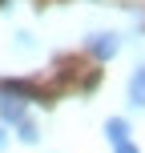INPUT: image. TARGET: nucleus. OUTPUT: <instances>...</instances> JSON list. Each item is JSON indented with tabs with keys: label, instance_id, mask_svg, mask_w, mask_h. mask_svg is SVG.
I'll list each match as a JSON object with an SVG mask.
<instances>
[{
	"label": "nucleus",
	"instance_id": "nucleus-6",
	"mask_svg": "<svg viewBox=\"0 0 145 153\" xmlns=\"http://www.w3.org/2000/svg\"><path fill=\"white\" fill-rule=\"evenodd\" d=\"M117 153H137V149H133L129 141H125V145H117Z\"/></svg>",
	"mask_w": 145,
	"mask_h": 153
},
{
	"label": "nucleus",
	"instance_id": "nucleus-5",
	"mask_svg": "<svg viewBox=\"0 0 145 153\" xmlns=\"http://www.w3.org/2000/svg\"><path fill=\"white\" fill-rule=\"evenodd\" d=\"M16 137H20L24 145H36V137H40V133H36V125H32V121H20V133H16Z\"/></svg>",
	"mask_w": 145,
	"mask_h": 153
},
{
	"label": "nucleus",
	"instance_id": "nucleus-3",
	"mask_svg": "<svg viewBox=\"0 0 145 153\" xmlns=\"http://www.w3.org/2000/svg\"><path fill=\"white\" fill-rule=\"evenodd\" d=\"M129 101L137 109H145V65H137V73L129 76Z\"/></svg>",
	"mask_w": 145,
	"mask_h": 153
},
{
	"label": "nucleus",
	"instance_id": "nucleus-2",
	"mask_svg": "<svg viewBox=\"0 0 145 153\" xmlns=\"http://www.w3.org/2000/svg\"><path fill=\"white\" fill-rule=\"evenodd\" d=\"M0 121H24V101L20 97H0Z\"/></svg>",
	"mask_w": 145,
	"mask_h": 153
},
{
	"label": "nucleus",
	"instance_id": "nucleus-4",
	"mask_svg": "<svg viewBox=\"0 0 145 153\" xmlns=\"http://www.w3.org/2000/svg\"><path fill=\"white\" fill-rule=\"evenodd\" d=\"M105 137L113 141V145H125V137H129V121H125V117H109V121H105Z\"/></svg>",
	"mask_w": 145,
	"mask_h": 153
},
{
	"label": "nucleus",
	"instance_id": "nucleus-1",
	"mask_svg": "<svg viewBox=\"0 0 145 153\" xmlns=\"http://www.w3.org/2000/svg\"><path fill=\"white\" fill-rule=\"evenodd\" d=\"M85 48H89L97 61H109V56L121 48V40H117V32H93V36L85 40Z\"/></svg>",
	"mask_w": 145,
	"mask_h": 153
},
{
	"label": "nucleus",
	"instance_id": "nucleus-7",
	"mask_svg": "<svg viewBox=\"0 0 145 153\" xmlns=\"http://www.w3.org/2000/svg\"><path fill=\"white\" fill-rule=\"evenodd\" d=\"M4 141H8V133H4V125H0V149H4Z\"/></svg>",
	"mask_w": 145,
	"mask_h": 153
}]
</instances>
